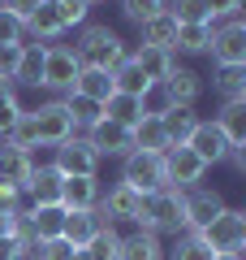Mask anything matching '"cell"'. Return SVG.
<instances>
[{
    "instance_id": "cell-41",
    "label": "cell",
    "mask_w": 246,
    "mask_h": 260,
    "mask_svg": "<svg viewBox=\"0 0 246 260\" xmlns=\"http://www.w3.org/2000/svg\"><path fill=\"white\" fill-rule=\"evenodd\" d=\"M18 61H22V44H0V78H9V83H13Z\"/></svg>"
},
{
    "instance_id": "cell-26",
    "label": "cell",
    "mask_w": 246,
    "mask_h": 260,
    "mask_svg": "<svg viewBox=\"0 0 246 260\" xmlns=\"http://www.w3.org/2000/svg\"><path fill=\"white\" fill-rule=\"evenodd\" d=\"M143 39H138V44H151V48H169V52H173V35H177V18L169 9L164 13H155V18H147L143 26Z\"/></svg>"
},
{
    "instance_id": "cell-45",
    "label": "cell",
    "mask_w": 246,
    "mask_h": 260,
    "mask_svg": "<svg viewBox=\"0 0 246 260\" xmlns=\"http://www.w3.org/2000/svg\"><path fill=\"white\" fill-rule=\"evenodd\" d=\"M18 217H22V208H18V213H5V208H0V239H13V225H18Z\"/></svg>"
},
{
    "instance_id": "cell-8",
    "label": "cell",
    "mask_w": 246,
    "mask_h": 260,
    "mask_svg": "<svg viewBox=\"0 0 246 260\" xmlns=\"http://www.w3.org/2000/svg\"><path fill=\"white\" fill-rule=\"evenodd\" d=\"M203 165L186 143H173V148H164V182L173 186V191H190V186H203Z\"/></svg>"
},
{
    "instance_id": "cell-11",
    "label": "cell",
    "mask_w": 246,
    "mask_h": 260,
    "mask_svg": "<svg viewBox=\"0 0 246 260\" xmlns=\"http://www.w3.org/2000/svg\"><path fill=\"white\" fill-rule=\"evenodd\" d=\"M87 143H91L100 156H130V152H134V130L100 117L91 130H87Z\"/></svg>"
},
{
    "instance_id": "cell-46",
    "label": "cell",
    "mask_w": 246,
    "mask_h": 260,
    "mask_svg": "<svg viewBox=\"0 0 246 260\" xmlns=\"http://www.w3.org/2000/svg\"><path fill=\"white\" fill-rule=\"evenodd\" d=\"M13 256H18V243H13V239H0V260H13Z\"/></svg>"
},
{
    "instance_id": "cell-22",
    "label": "cell",
    "mask_w": 246,
    "mask_h": 260,
    "mask_svg": "<svg viewBox=\"0 0 246 260\" xmlns=\"http://www.w3.org/2000/svg\"><path fill=\"white\" fill-rule=\"evenodd\" d=\"M212 121L220 126V135L229 139V148H246V100H225V109Z\"/></svg>"
},
{
    "instance_id": "cell-30",
    "label": "cell",
    "mask_w": 246,
    "mask_h": 260,
    "mask_svg": "<svg viewBox=\"0 0 246 260\" xmlns=\"http://www.w3.org/2000/svg\"><path fill=\"white\" fill-rule=\"evenodd\" d=\"M82 251H87V260H121V234H117V225H100Z\"/></svg>"
},
{
    "instance_id": "cell-14",
    "label": "cell",
    "mask_w": 246,
    "mask_h": 260,
    "mask_svg": "<svg viewBox=\"0 0 246 260\" xmlns=\"http://www.w3.org/2000/svg\"><path fill=\"white\" fill-rule=\"evenodd\" d=\"M22 217L30 225V239H39V243H52L65 234V208L61 204H30V208H22Z\"/></svg>"
},
{
    "instance_id": "cell-5",
    "label": "cell",
    "mask_w": 246,
    "mask_h": 260,
    "mask_svg": "<svg viewBox=\"0 0 246 260\" xmlns=\"http://www.w3.org/2000/svg\"><path fill=\"white\" fill-rule=\"evenodd\" d=\"M78 74H82V61L73 52V44H48L44 48V78H39V87L65 95V91H73Z\"/></svg>"
},
{
    "instance_id": "cell-51",
    "label": "cell",
    "mask_w": 246,
    "mask_h": 260,
    "mask_svg": "<svg viewBox=\"0 0 246 260\" xmlns=\"http://www.w3.org/2000/svg\"><path fill=\"white\" fill-rule=\"evenodd\" d=\"M0 135H5V126H0Z\"/></svg>"
},
{
    "instance_id": "cell-37",
    "label": "cell",
    "mask_w": 246,
    "mask_h": 260,
    "mask_svg": "<svg viewBox=\"0 0 246 260\" xmlns=\"http://www.w3.org/2000/svg\"><path fill=\"white\" fill-rule=\"evenodd\" d=\"M164 260H212V251L203 247V243L194 239V234H182L173 251H164Z\"/></svg>"
},
{
    "instance_id": "cell-49",
    "label": "cell",
    "mask_w": 246,
    "mask_h": 260,
    "mask_svg": "<svg viewBox=\"0 0 246 260\" xmlns=\"http://www.w3.org/2000/svg\"><path fill=\"white\" fill-rule=\"evenodd\" d=\"M69 260H87V251H78V247H73V256Z\"/></svg>"
},
{
    "instance_id": "cell-27",
    "label": "cell",
    "mask_w": 246,
    "mask_h": 260,
    "mask_svg": "<svg viewBox=\"0 0 246 260\" xmlns=\"http://www.w3.org/2000/svg\"><path fill=\"white\" fill-rule=\"evenodd\" d=\"M100 230V217H95V208L91 213H69V208H65V234L61 239L69 243V247H87V243H91V234Z\"/></svg>"
},
{
    "instance_id": "cell-16",
    "label": "cell",
    "mask_w": 246,
    "mask_h": 260,
    "mask_svg": "<svg viewBox=\"0 0 246 260\" xmlns=\"http://www.w3.org/2000/svg\"><path fill=\"white\" fill-rule=\"evenodd\" d=\"M61 35H65L61 9H56V0H44V5L26 18V44H52V39H61Z\"/></svg>"
},
{
    "instance_id": "cell-32",
    "label": "cell",
    "mask_w": 246,
    "mask_h": 260,
    "mask_svg": "<svg viewBox=\"0 0 246 260\" xmlns=\"http://www.w3.org/2000/svg\"><path fill=\"white\" fill-rule=\"evenodd\" d=\"M5 143L9 148H39V135H35V117H30V109H22L18 117L9 121V130H5Z\"/></svg>"
},
{
    "instance_id": "cell-12",
    "label": "cell",
    "mask_w": 246,
    "mask_h": 260,
    "mask_svg": "<svg viewBox=\"0 0 246 260\" xmlns=\"http://www.w3.org/2000/svg\"><path fill=\"white\" fill-rule=\"evenodd\" d=\"M220 208H229L225 200H220V191H212V186H190V191H186V234H199Z\"/></svg>"
},
{
    "instance_id": "cell-15",
    "label": "cell",
    "mask_w": 246,
    "mask_h": 260,
    "mask_svg": "<svg viewBox=\"0 0 246 260\" xmlns=\"http://www.w3.org/2000/svg\"><path fill=\"white\" fill-rule=\"evenodd\" d=\"M164 91H169V100L177 104V109H194L203 95V74H194L190 65H173V74L164 78Z\"/></svg>"
},
{
    "instance_id": "cell-47",
    "label": "cell",
    "mask_w": 246,
    "mask_h": 260,
    "mask_svg": "<svg viewBox=\"0 0 246 260\" xmlns=\"http://www.w3.org/2000/svg\"><path fill=\"white\" fill-rule=\"evenodd\" d=\"M229 160H233V169H246V148H233V152H229Z\"/></svg>"
},
{
    "instance_id": "cell-1",
    "label": "cell",
    "mask_w": 246,
    "mask_h": 260,
    "mask_svg": "<svg viewBox=\"0 0 246 260\" xmlns=\"http://www.w3.org/2000/svg\"><path fill=\"white\" fill-rule=\"evenodd\" d=\"M134 225L151 234H186V191L164 186L155 195H143V213Z\"/></svg>"
},
{
    "instance_id": "cell-35",
    "label": "cell",
    "mask_w": 246,
    "mask_h": 260,
    "mask_svg": "<svg viewBox=\"0 0 246 260\" xmlns=\"http://www.w3.org/2000/svg\"><path fill=\"white\" fill-rule=\"evenodd\" d=\"M169 9V0H121V13H126L134 26H143L147 18H155V13Z\"/></svg>"
},
{
    "instance_id": "cell-4",
    "label": "cell",
    "mask_w": 246,
    "mask_h": 260,
    "mask_svg": "<svg viewBox=\"0 0 246 260\" xmlns=\"http://www.w3.org/2000/svg\"><path fill=\"white\" fill-rule=\"evenodd\" d=\"M121 182L138 195H155L164 191V152H130L121 156Z\"/></svg>"
},
{
    "instance_id": "cell-40",
    "label": "cell",
    "mask_w": 246,
    "mask_h": 260,
    "mask_svg": "<svg viewBox=\"0 0 246 260\" xmlns=\"http://www.w3.org/2000/svg\"><path fill=\"white\" fill-rule=\"evenodd\" d=\"M0 44H26V22L9 9H0Z\"/></svg>"
},
{
    "instance_id": "cell-44",
    "label": "cell",
    "mask_w": 246,
    "mask_h": 260,
    "mask_svg": "<svg viewBox=\"0 0 246 260\" xmlns=\"http://www.w3.org/2000/svg\"><path fill=\"white\" fill-rule=\"evenodd\" d=\"M39 5H44V0H0V9H9L13 18H22V22H26L30 13L39 9Z\"/></svg>"
},
{
    "instance_id": "cell-17",
    "label": "cell",
    "mask_w": 246,
    "mask_h": 260,
    "mask_svg": "<svg viewBox=\"0 0 246 260\" xmlns=\"http://www.w3.org/2000/svg\"><path fill=\"white\" fill-rule=\"evenodd\" d=\"M130 61L138 65V74H143L147 83H164V78L173 74L177 56L169 52V48H151V44H138L134 52H130Z\"/></svg>"
},
{
    "instance_id": "cell-18",
    "label": "cell",
    "mask_w": 246,
    "mask_h": 260,
    "mask_svg": "<svg viewBox=\"0 0 246 260\" xmlns=\"http://www.w3.org/2000/svg\"><path fill=\"white\" fill-rule=\"evenodd\" d=\"M61 186H65V174L56 165H35L22 195H30V204H61Z\"/></svg>"
},
{
    "instance_id": "cell-34",
    "label": "cell",
    "mask_w": 246,
    "mask_h": 260,
    "mask_svg": "<svg viewBox=\"0 0 246 260\" xmlns=\"http://www.w3.org/2000/svg\"><path fill=\"white\" fill-rule=\"evenodd\" d=\"M212 87L220 91V100H246V65H229L212 78Z\"/></svg>"
},
{
    "instance_id": "cell-50",
    "label": "cell",
    "mask_w": 246,
    "mask_h": 260,
    "mask_svg": "<svg viewBox=\"0 0 246 260\" xmlns=\"http://www.w3.org/2000/svg\"><path fill=\"white\" fill-rule=\"evenodd\" d=\"M87 5H91V9H95V5H104V0H87Z\"/></svg>"
},
{
    "instance_id": "cell-42",
    "label": "cell",
    "mask_w": 246,
    "mask_h": 260,
    "mask_svg": "<svg viewBox=\"0 0 246 260\" xmlns=\"http://www.w3.org/2000/svg\"><path fill=\"white\" fill-rule=\"evenodd\" d=\"M203 5H208V13H212V22L216 18H237V13H242V0H203Z\"/></svg>"
},
{
    "instance_id": "cell-29",
    "label": "cell",
    "mask_w": 246,
    "mask_h": 260,
    "mask_svg": "<svg viewBox=\"0 0 246 260\" xmlns=\"http://www.w3.org/2000/svg\"><path fill=\"white\" fill-rule=\"evenodd\" d=\"M100 109H104V117H108V121H117V126H130V130L143 121V109H138V100H134V95H121V91H112L108 100L100 104Z\"/></svg>"
},
{
    "instance_id": "cell-20",
    "label": "cell",
    "mask_w": 246,
    "mask_h": 260,
    "mask_svg": "<svg viewBox=\"0 0 246 260\" xmlns=\"http://www.w3.org/2000/svg\"><path fill=\"white\" fill-rule=\"evenodd\" d=\"M35 152H26V148H9V143H5V148H0V178H5V182H13V186H22V191H26V178L35 174Z\"/></svg>"
},
{
    "instance_id": "cell-36",
    "label": "cell",
    "mask_w": 246,
    "mask_h": 260,
    "mask_svg": "<svg viewBox=\"0 0 246 260\" xmlns=\"http://www.w3.org/2000/svg\"><path fill=\"white\" fill-rule=\"evenodd\" d=\"M22 113V100H18V83H9V78H0V126L9 130V121Z\"/></svg>"
},
{
    "instance_id": "cell-10",
    "label": "cell",
    "mask_w": 246,
    "mask_h": 260,
    "mask_svg": "<svg viewBox=\"0 0 246 260\" xmlns=\"http://www.w3.org/2000/svg\"><path fill=\"white\" fill-rule=\"evenodd\" d=\"M138 213H143V195H138V191H130L126 182H117L108 195H100V204H95V217H100V225L138 221Z\"/></svg>"
},
{
    "instance_id": "cell-23",
    "label": "cell",
    "mask_w": 246,
    "mask_h": 260,
    "mask_svg": "<svg viewBox=\"0 0 246 260\" xmlns=\"http://www.w3.org/2000/svg\"><path fill=\"white\" fill-rule=\"evenodd\" d=\"M121 260H164V243H160V234H151V230L121 234Z\"/></svg>"
},
{
    "instance_id": "cell-24",
    "label": "cell",
    "mask_w": 246,
    "mask_h": 260,
    "mask_svg": "<svg viewBox=\"0 0 246 260\" xmlns=\"http://www.w3.org/2000/svg\"><path fill=\"white\" fill-rule=\"evenodd\" d=\"M61 104H65V113H69V121H73V130H91L95 121L104 117V109H100V100H87V95H78V91H65L61 95Z\"/></svg>"
},
{
    "instance_id": "cell-48",
    "label": "cell",
    "mask_w": 246,
    "mask_h": 260,
    "mask_svg": "<svg viewBox=\"0 0 246 260\" xmlns=\"http://www.w3.org/2000/svg\"><path fill=\"white\" fill-rule=\"evenodd\" d=\"M212 260H242V251H216Z\"/></svg>"
},
{
    "instance_id": "cell-3",
    "label": "cell",
    "mask_w": 246,
    "mask_h": 260,
    "mask_svg": "<svg viewBox=\"0 0 246 260\" xmlns=\"http://www.w3.org/2000/svg\"><path fill=\"white\" fill-rule=\"evenodd\" d=\"M194 239L216 256V251H246V213L242 208H220Z\"/></svg>"
},
{
    "instance_id": "cell-31",
    "label": "cell",
    "mask_w": 246,
    "mask_h": 260,
    "mask_svg": "<svg viewBox=\"0 0 246 260\" xmlns=\"http://www.w3.org/2000/svg\"><path fill=\"white\" fill-rule=\"evenodd\" d=\"M39 78H44V44H22V61H18V74H13V83H22V87H39Z\"/></svg>"
},
{
    "instance_id": "cell-13",
    "label": "cell",
    "mask_w": 246,
    "mask_h": 260,
    "mask_svg": "<svg viewBox=\"0 0 246 260\" xmlns=\"http://www.w3.org/2000/svg\"><path fill=\"white\" fill-rule=\"evenodd\" d=\"M186 148H190L203 165H220V160H229V152H233L229 139L220 135V126H216V121H203V117H199V126H194V135H190Z\"/></svg>"
},
{
    "instance_id": "cell-9",
    "label": "cell",
    "mask_w": 246,
    "mask_h": 260,
    "mask_svg": "<svg viewBox=\"0 0 246 260\" xmlns=\"http://www.w3.org/2000/svg\"><path fill=\"white\" fill-rule=\"evenodd\" d=\"M30 117H35L39 148H61L65 139H73V135H78L61 100H48V104H39V109H30Z\"/></svg>"
},
{
    "instance_id": "cell-7",
    "label": "cell",
    "mask_w": 246,
    "mask_h": 260,
    "mask_svg": "<svg viewBox=\"0 0 246 260\" xmlns=\"http://www.w3.org/2000/svg\"><path fill=\"white\" fill-rule=\"evenodd\" d=\"M208 52H212V61H216L220 70H229V65H246V22L242 18L216 22V26H212Z\"/></svg>"
},
{
    "instance_id": "cell-28",
    "label": "cell",
    "mask_w": 246,
    "mask_h": 260,
    "mask_svg": "<svg viewBox=\"0 0 246 260\" xmlns=\"http://www.w3.org/2000/svg\"><path fill=\"white\" fill-rule=\"evenodd\" d=\"M73 91L78 95H87V100H108L112 95V74L108 70H91V65H82V74L73 78Z\"/></svg>"
},
{
    "instance_id": "cell-39",
    "label": "cell",
    "mask_w": 246,
    "mask_h": 260,
    "mask_svg": "<svg viewBox=\"0 0 246 260\" xmlns=\"http://www.w3.org/2000/svg\"><path fill=\"white\" fill-rule=\"evenodd\" d=\"M56 9H61V22H65V30H69V26H87L91 5H87V0H56Z\"/></svg>"
},
{
    "instance_id": "cell-2",
    "label": "cell",
    "mask_w": 246,
    "mask_h": 260,
    "mask_svg": "<svg viewBox=\"0 0 246 260\" xmlns=\"http://www.w3.org/2000/svg\"><path fill=\"white\" fill-rule=\"evenodd\" d=\"M73 52H78V61L82 65H91V70H117L121 61H126V39L117 35V30H108V26H82V39L73 44Z\"/></svg>"
},
{
    "instance_id": "cell-6",
    "label": "cell",
    "mask_w": 246,
    "mask_h": 260,
    "mask_svg": "<svg viewBox=\"0 0 246 260\" xmlns=\"http://www.w3.org/2000/svg\"><path fill=\"white\" fill-rule=\"evenodd\" d=\"M100 152L87 143V135H73L61 148H52V165L61 169L65 178H100Z\"/></svg>"
},
{
    "instance_id": "cell-38",
    "label": "cell",
    "mask_w": 246,
    "mask_h": 260,
    "mask_svg": "<svg viewBox=\"0 0 246 260\" xmlns=\"http://www.w3.org/2000/svg\"><path fill=\"white\" fill-rule=\"evenodd\" d=\"M169 13H173L177 22H212V13H208L203 0H169Z\"/></svg>"
},
{
    "instance_id": "cell-19",
    "label": "cell",
    "mask_w": 246,
    "mask_h": 260,
    "mask_svg": "<svg viewBox=\"0 0 246 260\" xmlns=\"http://www.w3.org/2000/svg\"><path fill=\"white\" fill-rule=\"evenodd\" d=\"M100 178H65L61 186V208H69V213H91L95 204H100Z\"/></svg>"
},
{
    "instance_id": "cell-21",
    "label": "cell",
    "mask_w": 246,
    "mask_h": 260,
    "mask_svg": "<svg viewBox=\"0 0 246 260\" xmlns=\"http://www.w3.org/2000/svg\"><path fill=\"white\" fill-rule=\"evenodd\" d=\"M212 26H216V22H177V35H173V56H177V52H186V56L208 52V44H212Z\"/></svg>"
},
{
    "instance_id": "cell-25",
    "label": "cell",
    "mask_w": 246,
    "mask_h": 260,
    "mask_svg": "<svg viewBox=\"0 0 246 260\" xmlns=\"http://www.w3.org/2000/svg\"><path fill=\"white\" fill-rule=\"evenodd\" d=\"M160 126H164V139H169V148H173V143H190V135H194V126H199V113L194 109H169L160 117Z\"/></svg>"
},
{
    "instance_id": "cell-33",
    "label": "cell",
    "mask_w": 246,
    "mask_h": 260,
    "mask_svg": "<svg viewBox=\"0 0 246 260\" xmlns=\"http://www.w3.org/2000/svg\"><path fill=\"white\" fill-rule=\"evenodd\" d=\"M164 148H169V139H164L160 117H143L134 126V152H164Z\"/></svg>"
},
{
    "instance_id": "cell-43",
    "label": "cell",
    "mask_w": 246,
    "mask_h": 260,
    "mask_svg": "<svg viewBox=\"0 0 246 260\" xmlns=\"http://www.w3.org/2000/svg\"><path fill=\"white\" fill-rule=\"evenodd\" d=\"M0 208H5V213H18L22 208V186H13V182L0 178Z\"/></svg>"
}]
</instances>
